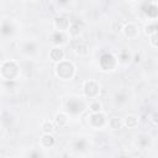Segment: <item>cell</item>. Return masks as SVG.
<instances>
[{
	"instance_id": "1",
	"label": "cell",
	"mask_w": 158,
	"mask_h": 158,
	"mask_svg": "<svg viewBox=\"0 0 158 158\" xmlns=\"http://www.w3.org/2000/svg\"><path fill=\"white\" fill-rule=\"evenodd\" d=\"M19 74V67L14 60H6L2 63L0 68V75L4 80L11 81L14 80Z\"/></svg>"
},
{
	"instance_id": "2",
	"label": "cell",
	"mask_w": 158,
	"mask_h": 158,
	"mask_svg": "<svg viewBox=\"0 0 158 158\" xmlns=\"http://www.w3.org/2000/svg\"><path fill=\"white\" fill-rule=\"evenodd\" d=\"M74 72H75V68H74V65H73L72 62L62 60V62H59L56 65V74L60 79H64V80L70 79L74 75Z\"/></svg>"
},
{
	"instance_id": "3",
	"label": "cell",
	"mask_w": 158,
	"mask_h": 158,
	"mask_svg": "<svg viewBox=\"0 0 158 158\" xmlns=\"http://www.w3.org/2000/svg\"><path fill=\"white\" fill-rule=\"evenodd\" d=\"M65 106H67V111L70 112V114H74V115L81 112L84 110V107H85L84 102L80 99H78V98H70L67 101Z\"/></svg>"
},
{
	"instance_id": "4",
	"label": "cell",
	"mask_w": 158,
	"mask_h": 158,
	"mask_svg": "<svg viewBox=\"0 0 158 158\" xmlns=\"http://www.w3.org/2000/svg\"><path fill=\"white\" fill-rule=\"evenodd\" d=\"M88 121H89V123H90V126L93 128H100V127H102L105 125L106 117L101 111L100 112H91L88 116Z\"/></svg>"
},
{
	"instance_id": "5",
	"label": "cell",
	"mask_w": 158,
	"mask_h": 158,
	"mask_svg": "<svg viewBox=\"0 0 158 158\" xmlns=\"http://www.w3.org/2000/svg\"><path fill=\"white\" fill-rule=\"evenodd\" d=\"M117 64L116 58L111 53H105L100 58V65L104 70H112Z\"/></svg>"
},
{
	"instance_id": "6",
	"label": "cell",
	"mask_w": 158,
	"mask_h": 158,
	"mask_svg": "<svg viewBox=\"0 0 158 158\" xmlns=\"http://www.w3.org/2000/svg\"><path fill=\"white\" fill-rule=\"evenodd\" d=\"M99 90H100L99 84L95 80H88L84 83L83 91H84V95L86 98H95L99 94Z\"/></svg>"
},
{
	"instance_id": "7",
	"label": "cell",
	"mask_w": 158,
	"mask_h": 158,
	"mask_svg": "<svg viewBox=\"0 0 158 158\" xmlns=\"http://www.w3.org/2000/svg\"><path fill=\"white\" fill-rule=\"evenodd\" d=\"M143 14L146 15V17L151 19V20H156L157 15H158V7H157V2H146L143 9H142Z\"/></svg>"
},
{
	"instance_id": "8",
	"label": "cell",
	"mask_w": 158,
	"mask_h": 158,
	"mask_svg": "<svg viewBox=\"0 0 158 158\" xmlns=\"http://www.w3.org/2000/svg\"><path fill=\"white\" fill-rule=\"evenodd\" d=\"M54 28L57 30V31H59V32H63L64 30H67L68 28V26H69V20L67 19V17H64V16H59V17H56L54 19Z\"/></svg>"
},
{
	"instance_id": "9",
	"label": "cell",
	"mask_w": 158,
	"mask_h": 158,
	"mask_svg": "<svg viewBox=\"0 0 158 158\" xmlns=\"http://www.w3.org/2000/svg\"><path fill=\"white\" fill-rule=\"evenodd\" d=\"M122 31H123L125 36L128 37V38H135V37L137 36V33H138V31H137V26H136L135 23H132V22L126 23V25L122 27Z\"/></svg>"
},
{
	"instance_id": "10",
	"label": "cell",
	"mask_w": 158,
	"mask_h": 158,
	"mask_svg": "<svg viewBox=\"0 0 158 158\" xmlns=\"http://www.w3.org/2000/svg\"><path fill=\"white\" fill-rule=\"evenodd\" d=\"M49 56H51V59H52L53 62H58V63H59V62H62L63 58H64V52H63V49H62L60 47H54V48H52Z\"/></svg>"
},
{
	"instance_id": "11",
	"label": "cell",
	"mask_w": 158,
	"mask_h": 158,
	"mask_svg": "<svg viewBox=\"0 0 158 158\" xmlns=\"http://www.w3.org/2000/svg\"><path fill=\"white\" fill-rule=\"evenodd\" d=\"M41 144L44 147V148H49L54 144V137L51 135V133H44L42 137H41Z\"/></svg>"
},
{
	"instance_id": "12",
	"label": "cell",
	"mask_w": 158,
	"mask_h": 158,
	"mask_svg": "<svg viewBox=\"0 0 158 158\" xmlns=\"http://www.w3.org/2000/svg\"><path fill=\"white\" fill-rule=\"evenodd\" d=\"M54 121H56V123H57L58 126L62 127V126L67 125V122H68V116H67V114H64V112H59V114L56 115Z\"/></svg>"
},
{
	"instance_id": "13",
	"label": "cell",
	"mask_w": 158,
	"mask_h": 158,
	"mask_svg": "<svg viewBox=\"0 0 158 158\" xmlns=\"http://www.w3.org/2000/svg\"><path fill=\"white\" fill-rule=\"evenodd\" d=\"M80 31H81V25H80L79 22H72V23H70V26H69V32H70V35H72L73 37L78 36V35L80 33Z\"/></svg>"
},
{
	"instance_id": "14",
	"label": "cell",
	"mask_w": 158,
	"mask_h": 158,
	"mask_svg": "<svg viewBox=\"0 0 158 158\" xmlns=\"http://www.w3.org/2000/svg\"><path fill=\"white\" fill-rule=\"evenodd\" d=\"M125 125H126L127 127H130V128L136 127V126L138 125V117L135 116V115L127 116V117H126V121H125Z\"/></svg>"
},
{
	"instance_id": "15",
	"label": "cell",
	"mask_w": 158,
	"mask_h": 158,
	"mask_svg": "<svg viewBox=\"0 0 158 158\" xmlns=\"http://www.w3.org/2000/svg\"><path fill=\"white\" fill-rule=\"evenodd\" d=\"M74 49H75V52L78 53V54H85L88 51V46L84 43V42H81V41H78V42H75V46H74Z\"/></svg>"
},
{
	"instance_id": "16",
	"label": "cell",
	"mask_w": 158,
	"mask_h": 158,
	"mask_svg": "<svg viewBox=\"0 0 158 158\" xmlns=\"http://www.w3.org/2000/svg\"><path fill=\"white\" fill-rule=\"evenodd\" d=\"M144 32L146 35L148 36H152L154 33H157V23L156 22H152V23H148L144 26Z\"/></svg>"
},
{
	"instance_id": "17",
	"label": "cell",
	"mask_w": 158,
	"mask_h": 158,
	"mask_svg": "<svg viewBox=\"0 0 158 158\" xmlns=\"http://www.w3.org/2000/svg\"><path fill=\"white\" fill-rule=\"evenodd\" d=\"M109 125H110L111 128H114V130H118V128L122 127L123 123H122L121 118H118V117H112V118L109 121Z\"/></svg>"
},
{
	"instance_id": "18",
	"label": "cell",
	"mask_w": 158,
	"mask_h": 158,
	"mask_svg": "<svg viewBox=\"0 0 158 158\" xmlns=\"http://www.w3.org/2000/svg\"><path fill=\"white\" fill-rule=\"evenodd\" d=\"M52 41H53L54 43H57V44L62 43V42L64 41V35H63V32L56 31V32L52 35Z\"/></svg>"
},
{
	"instance_id": "19",
	"label": "cell",
	"mask_w": 158,
	"mask_h": 158,
	"mask_svg": "<svg viewBox=\"0 0 158 158\" xmlns=\"http://www.w3.org/2000/svg\"><path fill=\"white\" fill-rule=\"evenodd\" d=\"M53 128H54V127H53V123H52L51 121L44 120V121L42 122V130H43L44 133H52Z\"/></svg>"
},
{
	"instance_id": "20",
	"label": "cell",
	"mask_w": 158,
	"mask_h": 158,
	"mask_svg": "<svg viewBox=\"0 0 158 158\" xmlns=\"http://www.w3.org/2000/svg\"><path fill=\"white\" fill-rule=\"evenodd\" d=\"M90 111L91 112H100L101 111V102L99 100H94L90 102Z\"/></svg>"
},
{
	"instance_id": "21",
	"label": "cell",
	"mask_w": 158,
	"mask_h": 158,
	"mask_svg": "<svg viewBox=\"0 0 158 158\" xmlns=\"http://www.w3.org/2000/svg\"><path fill=\"white\" fill-rule=\"evenodd\" d=\"M85 148H86V142H85L84 139H78V141H75V143H74V149H75V151L81 152V151H84Z\"/></svg>"
},
{
	"instance_id": "22",
	"label": "cell",
	"mask_w": 158,
	"mask_h": 158,
	"mask_svg": "<svg viewBox=\"0 0 158 158\" xmlns=\"http://www.w3.org/2000/svg\"><path fill=\"white\" fill-rule=\"evenodd\" d=\"M22 49H23L26 53H32V52H35V49H36V44H35L33 42H27V43L22 47Z\"/></svg>"
},
{
	"instance_id": "23",
	"label": "cell",
	"mask_w": 158,
	"mask_h": 158,
	"mask_svg": "<svg viewBox=\"0 0 158 158\" xmlns=\"http://www.w3.org/2000/svg\"><path fill=\"white\" fill-rule=\"evenodd\" d=\"M1 32L4 35H10L12 32V26L9 23V22H5L2 26H1Z\"/></svg>"
},
{
	"instance_id": "24",
	"label": "cell",
	"mask_w": 158,
	"mask_h": 158,
	"mask_svg": "<svg viewBox=\"0 0 158 158\" xmlns=\"http://www.w3.org/2000/svg\"><path fill=\"white\" fill-rule=\"evenodd\" d=\"M149 43H151V46H152L153 48H157V47H158V42H157V33H154V35H152V36H151Z\"/></svg>"
},
{
	"instance_id": "25",
	"label": "cell",
	"mask_w": 158,
	"mask_h": 158,
	"mask_svg": "<svg viewBox=\"0 0 158 158\" xmlns=\"http://www.w3.org/2000/svg\"><path fill=\"white\" fill-rule=\"evenodd\" d=\"M147 144V139H142V147H146Z\"/></svg>"
},
{
	"instance_id": "26",
	"label": "cell",
	"mask_w": 158,
	"mask_h": 158,
	"mask_svg": "<svg viewBox=\"0 0 158 158\" xmlns=\"http://www.w3.org/2000/svg\"><path fill=\"white\" fill-rule=\"evenodd\" d=\"M121 158H127V157H121Z\"/></svg>"
}]
</instances>
